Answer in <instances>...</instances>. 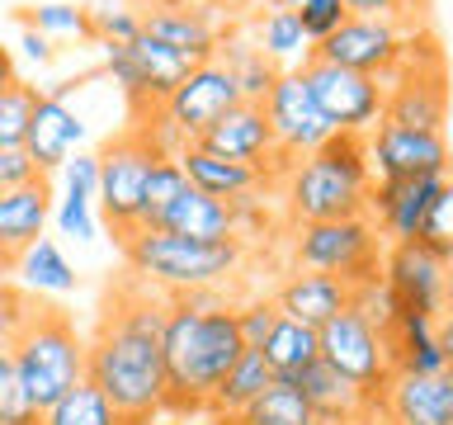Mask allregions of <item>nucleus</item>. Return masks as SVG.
Wrapping results in <instances>:
<instances>
[{
	"label": "nucleus",
	"instance_id": "nucleus-28",
	"mask_svg": "<svg viewBox=\"0 0 453 425\" xmlns=\"http://www.w3.org/2000/svg\"><path fill=\"white\" fill-rule=\"evenodd\" d=\"M269 382H274V374H269V364H265V354L260 350H246L241 359L226 368V378L212 388V397H208V406H203V416H241L255 397H260Z\"/></svg>",
	"mask_w": 453,
	"mask_h": 425
},
{
	"label": "nucleus",
	"instance_id": "nucleus-8",
	"mask_svg": "<svg viewBox=\"0 0 453 425\" xmlns=\"http://www.w3.org/2000/svg\"><path fill=\"white\" fill-rule=\"evenodd\" d=\"M151 137L142 133L137 123H127L123 133H113L104 147L95 151V166H99V184H95V208L104 227L113 236H127L137 232V198H142V180H147V170L156 161Z\"/></svg>",
	"mask_w": 453,
	"mask_h": 425
},
{
	"label": "nucleus",
	"instance_id": "nucleus-11",
	"mask_svg": "<svg viewBox=\"0 0 453 425\" xmlns=\"http://www.w3.org/2000/svg\"><path fill=\"white\" fill-rule=\"evenodd\" d=\"M297 71H303L311 99H317V109L326 113V123L335 133H373L378 128V119H382V81L378 76L317 62V57H303Z\"/></svg>",
	"mask_w": 453,
	"mask_h": 425
},
{
	"label": "nucleus",
	"instance_id": "nucleus-19",
	"mask_svg": "<svg viewBox=\"0 0 453 425\" xmlns=\"http://www.w3.org/2000/svg\"><path fill=\"white\" fill-rule=\"evenodd\" d=\"M142 34L175 48L189 62H208L226 34L222 10H189V5H147L142 10Z\"/></svg>",
	"mask_w": 453,
	"mask_h": 425
},
{
	"label": "nucleus",
	"instance_id": "nucleus-49",
	"mask_svg": "<svg viewBox=\"0 0 453 425\" xmlns=\"http://www.w3.org/2000/svg\"><path fill=\"white\" fill-rule=\"evenodd\" d=\"M14 81H19V66H14V52L0 42V90H10Z\"/></svg>",
	"mask_w": 453,
	"mask_h": 425
},
{
	"label": "nucleus",
	"instance_id": "nucleus-26",
	"mask_svg": "<svg viewBox=\"0 0 453 425\" xmlns=\"http://www.w3.org/2000/svg\"><path fill=\"white\" fill-rule=\"evenodd\" d=\"M156 227H161V232H175V236H194V241H232V236H241L232 204L198 194V189H189V184L170 198V208L156 218Z\"/></svg>",
	"mask_w": 453,
	"mask_h": 425
},
{
	"label": "nucleus",
	"instance_id": "nucleus-36",
	"mask_svg": "<svg viewBox=\"0 0 453 425\" xmlns=\"http://www.w3.org/2000/svg\"><path fill=\"white\" fill-rule=\"evenodd\" d=\"M345 14L396 24V28H406V34L430 28V0H345Z\"/></svg>",
	"mask_w": 453,
	"mask_h": 425
},
{
	"label": "nucleus",
	"instance_id": "nucleus-52",
	"mask_svg": "<svg viewBox=\"0 0 453 425\" xmlns=\"http://www.w3.org/2000/svg\"><path fill=\"white\" fill-rule=\"evenodd\" d=\"M288 5H297V0H288Z\"/></svg>",
	"mask_w": 453,
	"mask_h": 425
},
{
	"label": "nucleus",
	"instance_id": "nucleus-18",
	"mask_svg": "<svg viewBox=\"0 0 453 425\" xmlns=\"http://www.w3.org/2000/svg\"><path fill=\"white\" fill-rule=\"evenodd\" d=\"M368 425H453L449 374H392L373 392Z\"/></svg>",
	"mask_w": 453,
	"mask_h": 425
},
{
	"label": "nucleus",
	"instance_id": "nucleus-51",
	"mask_svg": "<svg viewBox=\"0 0 453 425\" xmlns=\"http://www.w3.org/2000/svg\"><path fill=\"white\" fill-rule=\"evenodd\" d=\"M5 374H10V350L0 345V378H5Z\"/></svg>",
	"mask_w": 453,
	"mask_h": 425
},
{
	"label": "nucleus",
	"instance_id": "nucleus-9",
	"mask_svg": "<svg viewBox=\"0 0 453 425\" xmlns=\"http://www.w3.org/2000/svg\"><path fill=\"white\" fill-rule=\"evenodd\" d=\"M99 48H104V66L99 71L123 90L127 119L165 104V95L175 90L194 66L189 57H180L175 48H165V42H156L147 34H137L133 42H99Z\"/></svg>",
	"mask_w": 453,
	"mask_h": 425
},
{
	"label": "nucleus",
	"instance_id": "nucleus-27",
	"mask_svg": "<svg viewBox=\"0 0 453 425\" xmlns=\"http://www.w3.org/2000/svg\"><path fill=\"white\" fill-rule=\"evenodd\" d=\"M212 57H218V62L232 71L241 99H250V104H265V95L274 90V81H279V62H274V57H265L250 38H241L236 28H226Z\"/></svg>",
	"mask_w": 453,
	"mask_h": 425
},
{
	"label": "nucleus",
	"instance_id": "nucleus-37",
	"mask_svg": "<svg viewBox=\"0 0 453 425\" xmlns=\"http://www.w3.org/2000/svg\"><path fill=\"white\" fill-rule=\"evenodd\" d=\"M19 24L34 28L42 38H57V34H71V38H90V10L85 5H28L19 10Z\"/></svg>",
	"mask_w": 453,
	"mask_h": 425
},
{
	"label": "nucleus",
	"instance_id": "nucleus-14",
	"mask_svg": "<svg viewBox=\"0 0 453 425\" xmlns=\"http://www.w3.org/2000/svg\"><path fill=\"white\" fill-rule=\"evenodd\" d=\"M198 147H208L212 156H226V161L255 166L269 184H274V189L283 184V175L293 170L288 156L274 151V133H269L265 104H250V99H236V104L226 109L203 137H198Z\"/></svg>",
	"mask_w": 453,
	"mask_h": 425
},
{
	"label": "nucleus",
	"instance_id": "nucleus-22",
	"mask_svg": "<svg viewBox=\"0 0 453 425\" xmlns=\"http://www.w3.org/2000/svg\"><path fill=\"white\" fill-rule=\"evenodd\" d=\"M288 382L307 397V406L321 416V425H368V416H373V397L359 392L349 378H340L335 368H326L321 359L307 364Z\"/></svg>",
	"mask_w": 453,
	"mask_h": 425
},
{
	"label": "nucleus",
	"instance_id": "nucleus-34",
	"mask_svg": "<svg viewBox=\"0 0 453 425\" xmlns=\"http://www.w3.org/2000/svg\"><path fill=\"white\" fill-rule=\"evenodd\" d=\"M184 170L175 156H156L151 170H147V180H142V198H137V227H156V218L170 208V198H175L184 189Z\"/></svg>",
	"mask_w": 453,
	"mask_h": 425
},
{
	"label": "nucleus",
	"instance_id": "nucleus-48",
	"mask_svg": "<svg viewBox=\"0 0 453 425\" xmlns=\"http://www.w3.org/2000/svg\"><path fill=\"white\" fill-rule=\"evenodd\" d=\"M142 10L147 5H189V10H246V0H137Z\"/></svg>",
	"mask_w": 453,
	"mask_h": 425
},
{
	"label": "nucleus",
	"instance_id": "nucleus-42",
	"mask_svg": "<svg viewBox=\"0 0 453 425\" xmlns=\"http://www.w3.org/2000/svg\"><path fill=\"white\" fill-rule=\"evenodd\" d=\"M293 10H297V24H303L307 42H321L326 34H335V28L349 19L345 0H297Z\"/></svg>",
	"mask_w": 453,
	"mask_h": 425
},
{
	"label": "nucleus",
	"instance_id": "nucleus-21",
	"mask_svg": "<svg viewBox=\"0 0 453 425\" xmlns=\"http://www.w3.org/2000/svg\"><path fill=\"white\" fill-rule=\"evenodd\" d=\"M175 161H180V170H184V180H189V189L208 194V198H222V204H232V198H241V194H279L255 166H241V161H226V156H212L208 147H198V142H189V147H184Z\"/></svg>",
	"mask_w": 453,
	"mask_h": 425
},
{
	"label": "nucleus",
	"instance_id": "nucleus-45",
	"mask_svg": "<svg viewBox=\"0 0 453 425\" xmlns=\"http://www.w3.org/2000/svg\"><path fill=\"white\" fill-rule=\"evenodd\" d=\"M38 175H42V170L28 161L24 147H5V151H0V189H19V184L38 180Z\"/></svg>",
	"mask_w": 453,
	"mask_h": 425
},
{
	"label": "nucleus",
	"instance_id": "nucleus-2",
	"mask_svg": "<svg viewBox=\"0 0 453 425\" xmlns=\"http://www.w3.org/2000/svg\"><path fill=\"white\" fill-rule=\"evenodd\" d=\"M236 303L194 312L180 298H170L165 331H161V359H165V411L175 416H203L212 388L226 378L246 340L236 331Z\"/></svg>",
	"mask_w": 453,
	"mask_h": 425
},
{
	"label": "nucleus",
	"instance_id": "nucleus-16",
	"mask_svg": "<svg viewBox=\"0 0 453 425\" xmlns=\"http://www.w3.org/2000/svg\"><path fill=\"white\" fill-rule=\"evenodd\" d=\"M368 166L373 180H449V142L425 128L378 123L368 133Z\"/></svg>",
	"mask_w": 453,
	"mask_h": 425
},
{
	"label": "nucleus",
	"instance_id": "nucleus-41",
	"mask_svg": "<svg viewBox=\"0 0 453 425\" xmlns=\"http://www.w3.org/2000/svg\"><path fill=\"white\" fill-rule=\"evenodd\" d=\"M62 236H76V241H95V198L81 194V189H66L62 204L52 208Z\"/></svg>",
	"mask_w": 453,
	"mask_h": 425
},
{
	"label": "nucleus",
	"instance_id": "nucleus-44",
	"mask_svg": "<svg viewBox=\"0 0 453 425\" xmlns=\"http://www.w3.org/2000/svg\"><path fill=\"white\" fill-rule=\"evenodd\" d=\"M0 425H38V406L28 402V392L19 388L14 374L0 378Z\"/></svg>",
	"mask_w": 453,
	"mask_h": 425
},
{
	"label": "nucleus",
	"instance_id": "nucleus-10",
	"mask_svg": "<svg viewBox=\"0 0 453 425\" xmlns=\"http://www.w3.org/2000/svg\"><path fill=\"white\" fill-rule=\"evenodd\" d=\"M449 260L453 255L425 246V241H392L382 246V283L396 293L402 312H416V317L444 321L449 312Z\"/></svg>",
	"mask_w": 453,
	"mask_h": 425
},
{
	"label": "nucleus",
	"instance_id": "nucleus-35",
	"mask_svg": "<svg viewBox=\"0 0 453 425\" xmlns=\"http://www.w3.org/2000/svg\"><path fill=\"white\" fill-rule=\"evenodd\" d=\"M349 312H354V317H364L378 336H392V326L402 321V303H396V293L382 283V274L354 283V289H349Z\"/></svg>",
	"mask_w": 453,
	"mask_h": 425
},
{
	"label": "nucleus",
	"instance_id": "nucleus-24",
	"mask_svg": "<svg viewBox=\"0 0 453 425\" xmlns=\"http://www.w3.org/2000/svg\"><path fill=\"white\" fill-rule=\"evenodd\" d=\"M388 350H392V374H449V354H453L444 321L416 317V312H402V321L388 336Z\"/></svg>",
	"mask_w": 453,
	"mask_h": 425
},
{
	"label": "nucleus",
	"instance_id": "nucleus-20",
	"mask_svg": "<svg viewBox=\"0 0 453 425\" xmlns=\"http://www.w3.org/2000/svg\"><path fill=\"white\" fill-rule=\"evenodd\" d=\"M81 137H85L81 113L71 109V104H62V99L38 95L34 113H28V133H24L28 161H34L42 175H52V170H62V166H66V156L81 147Z\"/></svg>",
	"mask_w": 453,
	"mask_h": 425
},
{
	"label": "nucleus",
	"instance_id": "nucleus-43",
	"mask_svg": "<svg viewBox=\"0 0 453 425\" xmlns=\"http://www.w3.org/2000/svg\"><path fill=\"white\" fill-rule=\"evenodd\" d=\"M449 204H453V189L444 184V189L434 194V204L425 208L420 232H416V241H425V246H434V251H444V255H453V236H449Z\"/></svg>",
	"mask_w": 453,
	"mask_h": 425
},
{
	"label": "nucleus",
	"instance_id": "nucleus-29",
	"mask_svg": "<svg viewBox=\"0 0 453 425\" xmlns=\"http://www.w3.org/2000/svg\"><path fill=\"white\" fill-rule=\"evenodd\" d=\"M218 425H321V416L307 406V397L293 382H269L241 416H218Z\"/></svg>",
	"mask_w": 453,
	"mask_h": 425
},
{
	"label": "nucleus",
	"instance_id": "nucleus-7",
	"mask_svg": "<svg viewBox=\"0 0 453 425\" xmlns=\"http://www.w3.org/2000/svg\"><path fill=\"white\" fill-rule=\"evenodd\" d=\"M293 269L335 274L349 289L378 279L382 269V236L368 218H331V222H297L293 227Z\"/></svg>",
	"mask_w": 453,
	"mask_h": 425
},
{
	"label": "nucleus",
	"instance_id": "nucleus-47",
	"mask_svg": "<svg viewBox=\"0 0 453 425\" xmlns=\"http://www.w3.org/2000/svg\"><path fill=\"white\" fill-rule=\"evenodd\" d=\"M19 48H24V57H28V62H38V66H48L52 57H57V48H52V38H42V34H34V28H24V34H19Z\"/></svg>",
	"mask_w": 453,
	"mask_h": 425
},
{
	"label": "nucleus",
	"instance_id": "nucleus-1",
	"mask_svg": "<svg viewBox=\"0 0 453 425\" xmlns=\"http://www.w3.org/2000/svg\"><path fill=\"white\" fill-rule=\"evenodd\" d=\"M170 298L137 274H123L104 289L99 321L85 336V378L113 402L123 425H147L165 411V331Z\"/></svg>",
	"mask_w": 453,
	"mask_h": 425
},
{
	"label": "nucleus",
	"instance_id": "nucleus-3",
	"mask_svg": "<svg viewBox=\"0 0 453 425\" xmlns=\"http://www.w3.org/2000/svg\"><path fill=\"white\" fill-rule=\"evenodd\" d=\"M373 166H368V133H331L317 151L297 156L279 184L288 222H331L364 218Z\"/></svg>",
	"mask_w": 453,
	"mask_h": 425
},
{
	"label": "nucleus",
	"instance_id": "nucleus-4",
	"mask_svg": "<svg viewBox=\"0 0 453 425\" xmlns=\"http://www.w3.org/2000/svg\"><path fill=\"white\" fill-rule=\"evenodd\" d=\"M0 345L10 350V374L19 378V388L38 411H48L66 388L85 378V336L62 307H48L38 298H24Z\"/></svg>",
	"mask_w": 453,
	"mask_h": 425
},
{
	"label": "nucleus",
	"instance_id": "nucleus-32",
	"mask_svg": "<svg viewBox=\"0 0 453 425\" xmlns=\"http://www.w3.org/2000/svg\"><path fill=\"white\" fill-rule=\"evenodd\" d=\"M14 274H24V283L34 293H71L76 289V269L62 255V246L48 236H38L28 251L14 255Z\"/></svg>",
	"mask_w": 453,
	"mask_h": 425
},
{
	"label": "nucleus",
	"instance_id": "nucleus-31",
	"mask_svg": "<svg viewBox=\"0 0 453 425\" xmlns=\"http://www.w3.org/2000/svg\"><path fill=\"white\" fill-rule=\"evenodd\" d=\"M38 425H123V416L113 411V402L90 378H81L76 388H66L48 411H38Z\"/></svg>",
	"mask_w": 453,
	"mask_h": 425
},
{
	"label": "nucleus",
	"instance_id": "nucleus-17",
	"mask_svg": "<svg viewBox=\"0 0 453 425\" xmlns=\"http://www.w3.org/2000/svg\"><path fill=\"white\" fill-rule=\"evenodd\" d=\"M265 119H269V133H274V151L297 161V156L317 151L326 137L335 133L331 123H326V113L317 109V99H311L303 71H279L274 90L265 95Z\"/></svg>",
	"mask_w": 453,
	"mask_h": 425
},
{
	"label": "nucleus",
	"instance_id": "nucleus-46",
	"mask_svg": "<svg viewBox=\"0 0 453 425\" xmlns=\"http://www.w3.org/2000/svg\"><path fill=\"white\" fill-rule=\"evenodd\" d=\"M62 175H66V189H81V194H90V198H95V184H99L95 151H71V156H66V166H62Z\"/></svg>",
	"mask_w": 453,
	"mask_h": 425
},
{
	"label": "nucleus",
	"instance_id": "nucleus-40",
	"mask_svg": "<svg viewBox=\"0 0 453 425\" xmlns=\"http://www.w3.org/2000/svg\"><path fill=\"white\" fill-rule=\"evenodd\" d=\"M142 34V10L104 5L90 10V42H133Z\"/></svg>",
	"mask_w": 453,
	"mask_h": 425
},
{
	"label": "nucleus",
	"instance_id": "nucleus-39",
	"mask_svg": "<svg viewBox=\"0 0 453 425\" xmlns=\"http://www.w3.org/2000/svg\"><path fill=\"white\" fill-rule=\"evenodd\" d=\"M232 312H236V331H241V340H246V350H260L265 340H269V331L279 326V317H283L279 303L269 293L265 298H250V303H236Z\"/></svg>",
	"mask_w": 453,
	"mask_h": 425
},
{
	"label": "nucleus",
	"instance_id": "nucleus-25",
	"mask_svg": "<svg viewBox=\"0 0 453 425\" xmlns=\"http://www.w3.org/2000/svg\"><path fill=\"white\" fill-rule=\"evenodd\" d=\"M52 218V180L38 175L19 189H0V246L10 255L28 251Z\"/></svg>",
	"mask_w": 453,
	"mask_h": 425
},
{
	"label": "nucleus",
	"instance_id": "nucleus-13",
	"mask_svg": "<svg viewBox=\"0 0 453 425\" xmlns=\"http://www.w3.org/2000/svg\"><path fill=\"white\" fill-rule=\"evenodd\" d=\"M406 28L396 24H382V19H349L335 28V34H326L321 42H311L307 57H317V62H331V66H349V71H364V76H378L388 81L396 66H402V57L411 48Z\"/></svg>",
	"mask_w": 453,
	"mask_h": 425
},
{
	"label": "nucleus",
	"instance_id": "nucleus-12",
	"mask_svg": "<svg viewBox=\"0 0 453 425\" xmlns=\"http://www.w3.org/2000/svg\"><path fill=\"white\" fill-rule=\"evenodd\" d=\"M317 354L326 368H335L340 378H349L359 392L373 397L382 382L392 378V350L388 336H378L373 326L354 312H335L326 326H317Z\"/></svg>",
	"mask_w": 453,
	"mask_h": 425
},
{
	"label": "nucleus",
	"instance_id": "nucleus-38",
	"mask_svg": "<svg viewBox=\"0 0 453 425\" xmlns=\"http://www.w3.org/2000/svg\"><path fill=\"white\" fill-rule=\"evenodd\" d=\"M34 104H38V85L14 81L10 90H0V151H5V147H24Z\"/></svg>",
	"mask_w": 453,
	"mask_h": 425
},
{
	"label": "nucleus",
	"instance_id": "nucleus-6",
	"mask_svg": "<svg viewBox=\"0 0 453 425\" xmlns=\"http://www.w3.org/2000/svg\"><path fill=\"white\" fill-rule=\"evenodd\" d=\"M396 128H425L444 133L449 123V76H444V48L430 28L411 38L402 66L382 81V119Z\"/></svg>",
	"mask_w": 453,
	"mask_h": 425
},
{
	"label": "nucleus",
	"instance_id": "nucleus-5",
	"mask_svg": "<svg viewBox=\"0 0 453 425\" xmlns=\"http://www.w3.org/2000/svg\"><path fill=\"white\" fill-rule=\"evenodd\" d=\"M127 274H137L142 283L170 293H189V289H218L246 265V236L232 241H194L175 236L161 227H137L119 241Z\"/></svg>",
	"mask_w": 453,
	"mask_h": 425
},
{
	"label": "nucleus",
	"instance_id": "nucleus-23",
	"mask_svg": "<svg viewBox=\"0 0 453 425\" xmlns=\"http://www.w3.org/2000/svg\"><path fill=\"white\" fill-rule=\"evenodd\" d=\"M279 303L283 317L303 321V326H326L335 312L349 307V283L335 274H317V269H293L288 279L279 283V293H269Z\"/></svg>",
	"mask_w": 453,
	"mask_h": 425
},
{
	"label": "nucleus",
	"instance_id": "nucleus-50",
	"mask_svg": "<svg viewBox=\"0 0 453 425\" xmlns=\"http://www.w3.org/2000/svg\"><path fill=\"white\" fill-rule=\"evenodd\" d=\"M5 274H14V255L0 246V283H5Z\"/></svg>",
	"mask_w": 453,
	"mask_h": 425
},
{
	"label": "nucleus",
	"instance_id": "nucleus-15",
	"mask_svg": "<svg viewBox=\"0 0 453 425\" xmlns=\"http://www.w3.org/2000/svg\"><path fill=\"white\" fill-rule=\"evenodd\" d=\"M236 81H232V71H226L218 57H208V62H198L189 66V76H184L175 90L165 95V104H161V119L175 128V137L189 147V142H198L208 133L212 123L222 119L226 109L236 104Z\"/></svg>",
	"mask_w": 453,
	"mask_h": 425
},
{
	"label": "nucleus",
	"instance_id": "nucleus-30",
	"mask_svg": "<svg viewBox=\"0 0 453 425\" xmlns=\"http://www.w3.org/2000/svg\"><path fill=\"white\" fill-rule=\"evenodd\" d=\"M265 354V364H269V374H274L279 382H288L297 378L307 364H317L321 354H317V331L303 321H293V317H279V326L269 331V340L260 345Z\"/></svg>",
	"mask_w": 453,
	"mask_h": 425
},
{
	"label": "nucleus",
	"instance_id": "nucleus-33",
	"mask_svg": "<svg viewBox=\"0 0 453 425\" xmlns=\"http://www.w3.org/2000/svg\"><path fill=\"white\" fill-rule=\"evenodd\" d=\"M255 48H260L265 57H274V62H283V57H307V34L303 24H297V10L293 5H274V10H260V19H255Z\"/></svg>",
	"mask_w": 453,
	"mask_h": 425
}]
</instances>
